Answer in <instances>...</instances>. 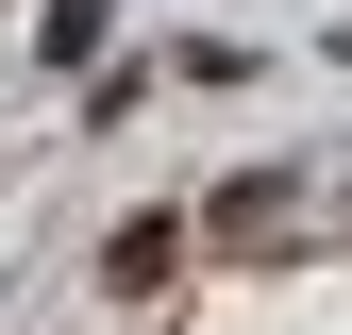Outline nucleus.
Wrapping results in <instances>:
<instances>
[{"instance_id":"f03ea898","label":"nucleus","mask_w":352,"mask_h":335,"mask_svg":"<svg viewBox=\"0 0 352 335\" xmlns=\"http://www.w3.org/2000/svg\"><path fill=\"white\" fill-rule=\"evenodd\" d=\"M168 268H185V218H118V251H101V285H135V302H151Z\"/></svg>"},{"instance_id":"f257e3e1","label":"nucleus","mask_w":352,"mask_h":335,"mask_svg":"<svg viewBox=\"0 0 352 335\" xmlns=\"http://www.w3.org/2000/svg\"><path fill=\"white\" fill-rule=\"evenodd\" d=\"M201 235H218V251H285V235H302V201H285V185H218V201H201Z\"/></svg>"}]
</instances>
